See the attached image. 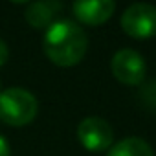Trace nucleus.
<instances>
[{
  "label": "nucleus",
  "mask_w": 156,
  "mask_h": 156,
  "mask_svg": "<svg viewBox=\"0 0 156 156\" xmlns=\"http://www.w3.org/2000/svg\"><path fill=\"white\" fill-rule=\"evenodd\" d=\"M77 138L87 151L103 152L114 143V130L108 121L98 116H88L77 125Z\"/></svg>",
  "instance_id": "20e7f679"
},
{
  "label": "nucleus",
  "mask_w": 156,
  "mask_h": 156,
  "mask_svg": "<svg viewBox=\"0 0 156 156\" xmlns=\"http://www.w3.org/2000/svg\"><path fill=\"white\" fill-rule=\"evenodd\" d=\"M62 4L57 0H42V2H31L28 4L26 11H24V19L26 22L35 28V30H46L48 26L53 24L55 17L61 13Z\"/></svg>",
  "instance_id": "0eeeda50"
},
{
  "label": "nucleus",
  "mask_w": 156,
  "mask_h": 156,
  "mask_svg": "<svg viewBox=\"0 0 156 156\" xmlns=\"http://www.w3.org/2000/svg\"><path fill=\"white\" fill-rule=\"evenodd\" d=\"M37 98L20 87H11L0 92V121L9 127H24L37 118Z\"/></svg>",
  "instance_id": "f03ea898"
},
{
  "label": "nucleus",
  "mask_w": 156,
  "mask_h": 156,
  "mask_svg": "<svg viewBox=\"0 0 156 156\" xmlns=\"http://www.w3.org/2000/svg\"><path fill=\"white\" fill-rule=\"evenodd\" d=\"M107 156H154L151 145L141 138H125L112 145Z\"/></svg>",
  "instance_id": "6e6552de"
},
{
  "label": "nucleus",
  "mask_w": 156,
  "mask_h": 156,
  "mask_svg": "<svg viewBox=\"0 0 156 156\" xmlns=\"http://www.w3.org/2000/svg\"><path fill=\"white\" fill-rule=\"evenodd\" d=\"M110 68H112V73L116 79L123 85H129V87L141 85L145 79V73H147V66H145L143 57L136 50H130V48L116 51L112 57Z\"/></svg>",
  "instance_id": "39448f33"
},
{
  "label": "nucleus",
  "mask_w": 156,
  "mask_h": 156,
  "mask_svg": "<svg viewBox=\"0 0 156 156\" xmlns=\"http://www.w3.org/2000/svg\"><path fill=\"white\" fill-rule=\"evenodd\" d=\"M42 48L53 64L68 68L83 61L88 50V37L73 20H57L46 28Z\"/></svg>",
  "instance_id": "f257e3e1"
},
{
  "label": "nucleus",
  "mask_w": 156,
  "mask_h": 156,
  "mask_svg": "<svg viewBox=\"0 0 156 156\" xmlns=\"http://www.w3.org/2000/svg\"><path fill=\"white\" fill-rule=\"evenodd\" d=\"M9 59V48L4 39H0V66H4Z\"/></svg>",
  "instance_id": "9d476101"
},
{
  "label": "nucleus",
  "mask_w": 156,
  "mask_h": 156,
  "mask_svg": "<svg viewBox=\"0 0 156 156\" xmlns=\"http://www.w3.org/2000/svg\"><path fill=\"white\" fill-rule=\"evenodd\" d=\"M121 28L134 39H149L156 35V8L145 2L129 6L121 15Z\"/></svg>",
  "instance_id": "7ed1b4c3"
},
{
  "label": "nucleus",
  "mask_w": 156,
  "mask_h": 156,
  "mask_svg": "<svg viewBox=\"0 0 156 156\" xmlns=\"http://www.w3.org/2000/svg\"><path fill=\"white\" fill-rule=\"evenodd\" d=\"M114 9L116 4L112 0H79V2H73L72 6L75 19L88 26H99L107 22L112 17Z\"/></svg>",
  "instance_id": "423d86ee"
},
{
  "label": "nucleus",
  "mask_w": 156,
  "mask_h": 156,
  "mask_svg": "<svg viewBox=\"0 0 156 156\" xmlns=\"http://www.w3.org/2000/svg\"><path fill=\"white\" fill-rule=\"evenodd\" d=\"M0 92H2V81H0Z\"/></svg>",
  "instance_id": "f8f14e48"
},
{
  "label": "nucleus",
  "mask_w": 156,
  "mask_h": 156,
  "mask_svg": "<svg viewBox=\"0 0 156 156\" xmlns=\"http://www.w3.org/2000/svg\"><path fill=\"white\" fill-rule=\"evenodd\" d=\"M0 156H11V151H9V141L0 136Z\"/></svg>",
  "instance_id": "9b49d317"
},
{
  "label": "nucleus",
  "mask_w": 156,
  "mask_h": 156,
  "mask_svg": "<svg viewBox=\"0 0 156 156\" xmlns=\"http://www.w3.org/2000/svg\"><path fill=\"white\" fill-rule=\"evenodd\" d=\"M140 98H141V101H143L147 107L156 108V79L151 81V83H147V85L141 88Z\"/></svg>",
  "instance_id": "1a4fd4ad"
}]
</instances>
